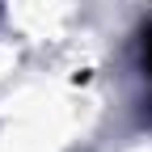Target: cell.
<instances>
[{
  "mask_svg": "<svg viewBox=\"0 0 152 152\" xmlns=\"http://www.w3.org/2000/svg\"><path fill=\"white\" fill-rule=\"evenodd\" d=\"M140 72H144V80H148V123H152V17L144 21L140 30Z\"/></svg>",
  "mask_w": 152,
  "mask_h": 152,
  "instance_id": "cell-1",
  "label": "cell"
}]
</instances>
